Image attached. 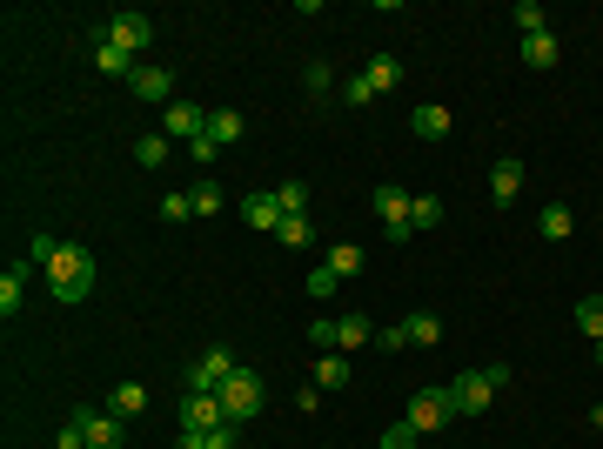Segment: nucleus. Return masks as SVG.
<instances>
[{"mask_svg":"<svg viewBox=\"0 0 603 449\" xmlns=\"http://www.w3.org/2000/svg\"><path fill=\"white\" fill-rule=\"evenodd\" d=\"M41 269H47V282H54V302H61V309H74V302L94 295V255L81 242H54V255H47Z\"/></svg>","mask_w":603,"mask_h":449,"instance_id":"nucleus-1","label":"nucleus"},{"mask_svg":"<svg viewBox=\"0 0 603 449\" xmlns=\"http://www.w3.org/2000/svg\"><path fill=\"white\" fill-rule=\"evenodd\" d=\"M510 382V369L503 362H490V369H463V376L449 382V396H456V416H483V409L496 403V389Z\"/></svg>","mask_w":603,"mask_h":449,"instance_id":"nucleus-2","label":"nucleus"},{"mask_svg":"<svg viewBox=\"0 0 603 449\" xmlns=\"http://www.w3.org/2000/svg\"><path fill=\"white\" fill-rule=\"evenodd\" d=\"M222 396V416L228 423H248V416H262V403H268V382L255 376V369H235V376L215 389Z\"/></svg>","mask_w":603,"mask_h":449,"instance_id":"nucleus-3","label":"nucleus"},{"mask_svg":"<svg viewBox=\"0 0 603 449\" xmlns=\"http://www.w3.org/2000/svg\"><path fill=\"white\" fill-rule=\"evenodd\" d=\"M235 369H242V362L228 356L222 342H215V349H201V356L188 362V396H215V389H222V382L235 376Z\"/></svg>","mask_w":603,"mask_h":449,"instance_id":"nucleus-4","label":"nucleus"},{"mask_svg":"<svg viewBox=\"0 0 603 449\" xmlns=\"http://www.w3.org/2000/svg\"><path fill=\"white\" fill-rule=\"evenodd\" d=\"M376 215H382V228H389V242H409L416 228H409V188L402 181H382L376 188Z\"/></svg>","mask_w":603,"mask_h":449,"instance_id":"nucleus-5","label":"nucleus"},{"mask_svg":"<svg viewBox=\"0 0 603 449\" xmlns=\"http://www.w3.org/2000/svg\"><path fill=\"white\" fill-rule=\"evenodd\" d=\"M402 416H409V423H416V429H423V436H429V429H443L449 416H456V396H449V389H416Z\"/></svg>","mask_w":603,"mask_h":449,"instance_id":"nucleus-6","label":"nucleus"},{"mask_svg":"<svg viewBox=\"0 0 603 449\" xmlns=\"http://www.w3.org/2000/svg\"><path fill=\"white\" fill-rule=\"evenodd\" d=\"M161 135L181 141V148H188V141H201V135H208V108H195V101H168V114H161Z\"/></svg>","mask_w":603,"mask_h":449,"instance_id":"nucleus-7","label":"nucleus"},{"mask_svg":"<svg viewBox=\"0 0 603 449\" xmlns=\"http://www.w3.org/2000/svg\"><path fill=\"white\" fill-rule=\"evenodd\" d=\"M101 34H108L121 54H148V47H155V21H148V14H114Z\"/></svg>","mask_w":603,"mask_h":449,"instance_id":"nucleus-8","label":"nucleus"},{"mask_svg":"<svg viewBox=\"0 0 603 449\" xmlns=\"http://www.w3.org/2000/svg\"><path fill=\"white\" fill-rule=\"evenodd\" d=\"M74 423L88 429V449H121V416L114 409H74Z\"/></svg>","mask_w":603,"mask_h":449,"instance_id":"nucleus-9","label":"nucleus"},{"mask_svg":"<svg viewBox=\"0 0 603 449\" xmlns=\"http://www.w3.org/2000/svg\"><path fill=\"white\" fill-rule=\"evenodd\" d=\"M128 88L141 94V101H161V108H168V101H175V74H168V68H155V61H141Z\"/></svg>","mask_w":603,"mask_h":449,"instance_id":"nucleus-10","label":"nucleus"},{"mask_svg":"<svg viewBox=\"0 0 603 449\" xmlns=\"http://www.w3.org/2000/svg\"><path fill=\"white\" fill-rule=\"evenodd\" d=\"M88 54H94V68H101V74H121V81H134V68H141V61H134V54H121V47H114L108 34H101V27H94Z\"/></svg>","mask_w":603,"mask_h":449,"instance_id":"nucleus-11","label":"nucleus"},{"mask_svg":"<svg viewBox=\"0 0 603 449\" xmlns=\"http://www.w3.org/2000/svg\"><path fill=\"white\" fill-rule=\"evenodd\" d=\"M242 222L262 228V235H275V228H282V202H275L268 188H255V195H242Z\"/></svg>","mask_w":603,"mask_h":449,"instance_id":"nucleus-12","label":"nucleus"},{"mask_svg":"<svg viewBox=\"0 0 603 449\" xmlns=\"http://www.w3.org/2000/svg\"><path fill=\"white\" fill-rule=\"evenodd\" d=\"M409 128H416V141H449V128H456V121H449L443 101H423V108L409 114Z\"/></svg>","mask_w":603,"mask_h":449,"instance_id":"nucleus-13","label":"nucleus"},{"mask_svg":"<svg viewBox=\"0 0 603 449\" xmlns=\"http://www.w3.org/2000/svg\"><path fill=\"white\" fill-rule=\"evenodd\" d=\"M228 416H222V396H188L181 403V429H222Z\"/></svg>","mask_w":603,"mask_h":449,"instance_id":"nucleus-14","label":"nucleus"},{"mask_svg":"<svg viewBox=\"0 0 603 449\" xmlns=\"http://www.w3.org/2000/svg\"><path fill=\"white\" fill-rule=\"evenodd\" d=\"M242 135H248V121L235 108H208V141H215V148H235Z\"/></svg>","mask_w":603,"mask_h":449,"instance_id":"nucleus-15","label":"nucleus"},{"mask_svg":"<svg viewBox=\"0 0 603 449\" xmlns=\"http://www.w3.org/2000/svg\"><path fill=\"white\" fill-rule=\"evenodd\" d=\"M490 195H496V202H516V195H523V161H516V155H503L490 168Z\"/></svg>","mask_w":603,"mask_h":449,"instance_id":"nucleus-16","label":"nucleus"},{"mask_svg":"<svg viewBox=\"0 0 603 449\" xmlns=\"http://www.w3.org/2000/svg\"><path fill=\"white\" fill-rule=\"evenodd\" d=\"M402 336H409V349H429V342H443V315H436V309H416L409 322H402Z\"/></svg>","mask_w":603,"mask_h":449,"instance_id":"nucleus-17","label":"nucleus"},{"mask_svg":"<svg viewBox=\"0 0 603 449\" xmlns=\"http://www.w3.org/2000/svg\"><path fill=\"white\" fill-rule=\"evenodd\" d=\"M362 262H369V255H362L356 242H335L329 255H322V269H329L335 282H349V275H362Z\"/></svg>","mask_w":603,"mask_h":449,"instance_id":"nucleus-18","label":"nucleus"},{"mask_svg":"<svg viewBox=\"0 0 603 449\" xmlns=\"http://www.w3.org/2000/svg\"><path fill=\"white\" fill-rule=\"evenodd\" d=\"M27 269H34V262H14V269L0 275V315H7V322L21 315V289H27Z\"/></svg>","mask_w":603,"mask_h":449,"instance_id":"nucleus-19","label":"nucleus"},{"mask_svg":"<svg viewBox=\"0 0 603 449\" xmlns=\"http://www.w3.org/2000/svg\"><path fill=\"white\" fill-rule=\"evenodd\" d=\"M362 81H369V88H376V94L402 88V61H396V54H376V61H369V68H362Z\"/></svg>","mask_w":603,"mask_h":449,"instance_id":"nucleus-20","label":"nucleus"},{"mask_svg":"<svg viewBox=\"0 0 603 449\" xmlns=\"http://www.w3.org/2000/svg\"><path fill=\"white\" fill-rule=\"evenodd\" d=\"M362 342H376V322L369 315H342L335 322V349H362Z\"/></svg>","mask_w":603,"mask_h":449,"instance_id":"nucleus-21","label":"nucleus"},{"mask_svg":"<svg viewBox=\"0 0 603 449\" xmlns=\"http://www.w3.org/2000/svg\"><path fill=\"white\" fill-rule=\"evenodd\" d=\"M536 228H543L550 242H570V228H577V215H570V202H550L543 215H536Z\"/></svg>","mask_w":603,"mask_h":449,"instance_id":"nucleus-22","label":"nucleus"},{"mask_svg":"<svg viewBox=\"0 0 603 449\" xmlns=\"http://www.w3.org/2000/svg\"><path fill=\"white\" fill-rule=\"evenodd\" d=\"M108 409L128 423V416H141V409H148V389H141V382H121V389L108 396Z\"/></svg>","mask_w":603,"mask_h":449,"instance_id":"nucleus-23","label":"nucleus"},{"mask_svg":"<svg viewBox=\"0 0 603 449\" xmlns=\"http://www.w3.org/2000/svg\"><path fill=\"white\" fill-rule=\"evenodd\" d=\"M436 222H443V202H436V195H409V228H416V235H429Z\"/></svg>","mask_w":603,"mask_h":449,"instance_id":"nucleus-24","label":"nucleus"},{"mask_svg":"<svg viewBox=\"0 0 603 449\" xmlns=\"http://www.w3.org/2000/svg\"><path fill=\"white\" fill-rule=\"evenodd\" d=\"M275 242H282V248H309V242H315V222H309V215H282Z\"/></svg>","mask_w":603,"mask_h":449,"instance_id":"nucleus-25","label":"nucleus"},{"mask_svg":"<svg viewBox=\"0 0 603 449\" xmlns=\"http://www.w3.org/2000/svg\"><path fill=\"white\" fill-rule=\"evenodd\" d=\"M557 34H530V41H523V61H530V68H557Z\"/></svg>","mask_w":603,"mask_h":449,"instance_id":"nucleus-26","label":"nucleus"},{"mask_svg":"<svg viewBox=\"0 0 603 449\" xmlns=\"http://www.w3.org/2000/svg\"><path fill=\"white\" fill-rule=\"evenodd\" d=\"M510 21L523 27V41H530V34H550V14H543L536 0H516V7H510Z\"/></svg>","mask_w":603,"mask_h":449,"instance_id":"nucleus-27","label":"nucleus"},{"mask_svg":"<svg viewBox=\"0 0 603 449\" xmlns=\"http://www.w3.org/2000/svg\"><path fill=\"white\" fill-rule=\"evenodd\" d=\"M577 329L590 342H603V295H583V302H577Z\"/></svg>","mask_w":603,"mask_h":449,"instance_id":"nucleus-28","label":"nucleus"},{"mask_svg":"<svg viewBox=\"0 0 603 449\" xmlns=\"http://www.w3.org/2000/svg\"><path fill=\"white\" fill-rule=\"evenodd\" d=\"M168 148H175L168 135H141V141H134V161H141V168H161V161H168Z\"/></svg>","mask_w":603,"mask_h":449,"instance_id":"nucleus-29","label":"nucleus"},{"mask_svg":"<svg viewBox=\"0 0 603 449\" xmlns=\"http://www.w3.org/2000/svg\"><path fill=\"white\" fill-rule=\"evenodd\" d=\"M275 202H282V215H309V181H282Z\"/></svg>","mask_w":603,"mask_h":449,"instance_id":"nucleus-30","label":"nucleus"},{"mask_svg":"<svg viewBox=\"0 0 603 449\" xmlns=\"http://www.w3.org/2000/svg\"><path fill=\"white\" fill-rule=\"evenodd\" d=\"M416 436H423V429L409 423V416H396V423L382 429V449H416Z\"/></svg>","mask_w":603,"mask_h":449,"instance_id":"nucleus-31","label":"nucleus"},{"mask_svg":"<svg viewBox=\"0 0 603 449\" xmlns=\"http://www.w3.org/2000/svg\"><path fill=\"white\" fill-rule=\"evenodd\" d=\"M315 382H322V389H342V382H349V362H342V356H322V362H315Z\"/></svg>","mask_w":603,"mask_h":449,"instance_id":"nucleus-32","label":"nucleus"},{"mask_svg":"<svg viewBox=\"0 0 603 449\" xmlns=\"http://www.w3.org/2000/svg\"><path fill=\"white\" fill-rule=\"evenodd\" d=\"M302 88H309V94H329L335 88V68H329V61H309V68H302Z\"/></svg>","mask_w":603,"mask_h":449,"instance_id":"nucleus-33","label":"nucleus"},{"mask_svg":"<svg viewBox=\"0 0 603 449\" xmlns=\"http://www.w3.org/2000/svg\"><path fill=\"white\" fill-rule=\"evenodd\" d=\"M188 202H195V215H215V208H222V188H215V181H195Z\"/></svg>","mask_w":603,"mask_h":449,"instance_id":"nucleus-34","label":"nucleus"},{"mask_svg":"<svg viewBox=\"0 0 603 449\" xmlns=\"http://www.w3.org/2000/svg\"><path fill=\"white\" fill-rule=\"evenodd\" d=\"M369 101H376V88H369L362 74H349V81H342V108H369Z\"/></svg>","mask_w":603,"mask_h":449,"instance_id":"nucleus-35","label":"nucleus"},{"mask_svg":"<svg viewBox=\"0 0 603 449\" xmlns=\"http://www.w3.org/2000/svg\"><path fill=\"white\" fill-rule=\"evenodd\" d=\"M188 215H195L188 195H161V222H188Z\"/></svg>","mask_w":603,"mask_h":449,"instance_id":"nucleus-36","label":"nucleus"},{"mask_svg":"<svg viewBox=\"0 0 603 449\" xmlns=\"http://www.w3.org/2000/svg\"><path fill=\"white\" fill-rule=\"evenodd\" d=\"M235 429H242V423H222V429H201V449H235Z\"/></svg>","mask_w":603,"mask_h":449,"instance_id":"nucleus-37","label":"nucleus"},{"mask_svg":"<svg viewBox=\"0 0 603 449\" xmlns=\"http://www.w3.org/2000/svg\"><path fill=\"white\" fill-rule=\"evenodd\" d=\"M215 155H222V148H215L208 135H201V141H188V161H195V168H215Z\"/></svg>","mask_w":603,"mask_h":449,"instance_id":"nucleus-38","label":"nucleus"},{"mask_svg":"<svg viewBox=\"0 0 603 449\" xmlns=\"http://www.w3.org/2000/svg\"><path fill=\"white\" fill-rule=\"evenodd\" d=\"M369 349H409V336H402V322H389V329H376V342Z\"/></svg>","mask_w":603,"mask_h":449,"instance_id":"nucleus-39","label":"nucleus"},{"mask_svg":"<svg viewBox=\"0 0 603 449\" xmlns=\"http://www.w3.org/2000/svg\"><path fill=\"white\" fill-rule=\"evenodd\" d=\"M322 396H329V389H322V382H309V389L295 396V409H302V416H315V409H322Z\"/></svg>","mask_w":603,"mask_h":449,"instance_id":"nucleus-40","label":"nucleus"},{"mask_svg":"<svg viewBox=\"0 0 603 449\" xmlns=\"http://www.w3.org/2000/svg\"><path fill=\"white\" fill-rule=\"evenodd\" d=\"M309 342H322V356H342V349H335V322H315Z\"/></svg>","mask_w":603,"mask_h":449,"instance_id":"nucleus-41","label":"nucleus"},{"mask_svg":"<svg viewBox=\"0 0 603 449\" xmlns=\"http://www.w3.org/2000/svg\"><path fill=\"white\" fill-rule=\"evenodd\" d=\"M61 449H88V429L74 423V416H67V423H61Z\"/></svg>","mask_w":603,"mask_h":449,"instance_id":"nucleus-42","label":"nucleus"},{"mask_svg":"<svg viewBox=\"0 0 603 449\" xmlns=\"http://www.w3.org/2000/svg\"><path fill=\"white\" fill-rule=\"evenodd\" d=\"M302 295H335V275H329V269H315L309 282H302Z\"/></svg>","mask_w":603,"mask_h":449,"instance_id":"nucleus-43","label":"nucleus"},{"mask_svg":"<svg viewBox=\"0 0 603 449\" xmlns=\"http://www.w3.org/2000/svg\"><path fill=\"white\" fill-rule=\"evenodd\" d=\"M590 423H597V429H603V403H597V409H590Z\"/></svg>","mask_w":603,"mask_h":449,"instance_id":"nucleus-44","label":"nucleus"},{"mask_svg":"<svg viewBox=\"0 0 603 449\" xmlns=\"http://www.w3.org/2000/svg\"><path fill=\"white\" fill-rule=\"evenodd\" d=\"M597 362H603V342H597Z\"/></svg>","mask_w":603,"mask_h":449,"instance_id":"nucleus-45","label":"nucleus"}]
</instances>
